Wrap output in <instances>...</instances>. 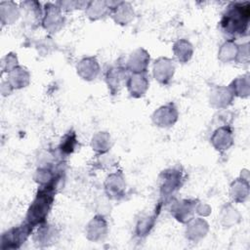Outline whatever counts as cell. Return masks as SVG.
<instances>
[{
	"label": "cell",
	"instance_id": "cell-1",
	"mask_svg": "<svg viewBox=\"0 0 250 250\" xmlns=\"http://www.w3.org/2000/svg\"><path fill=\"white\" fill-rule=\"evenodd\" d=\"M248 3H234L229 7L221 21V28L228 35H238L247 26Z\"/></svg>",
	"mask_w": 250,
	"mask_h": 250
},
{
	"label": "cell",
	"instance_id": "cell-7",
	"mask_svg": "<svg viewBox=\"0 0 250 250\" xmlns=\"http://www.w3.org/2000/svg\"><path fill=\"white\" fill-rule=\"evenodd\" d=\"M174 51L176 56L179 58V60L181 61H188L192 53V49H191V45L187 42V41H181L175 44L174 47Z\"/></svg>",
	"mask_w": 250,
	"mask_h": 250
},
{
	"label": "cell",
	"instance_id": "cell-6",
	"mask_svg": "<svg viewBox=\"0 0 250 250\" xmlns=\"http://www.w3.org/2000/svg\"><path fill=\"white\" fill-rule=\"evenodd\" d=\"M128 88L133 96L140 97L145 93V91L147 88V80L142 74L134 75L129 79Z\"/></svg>",
	"mask_w": 250,
	"mask_h": 250
},
{
	"label": "cell",
	"instance_id": "cell-3",
	"mask_svg": "<svg viewBox=\"0 0 250 250\" xmlns=\"http://www.w3.org/2000/svg\"><path fill=\"white\" fill-rule=\"evenodd\" d=\"M28 225H24L21 227L13 228L6 232H4L1 236V249H9V248H18L20 245L26 239L29 229Z\"/></svg>",
	"mask_w": 250,
	"mask_h": 250
},
{
	"label": "cell",
	"instance_id": "cell-4",
	"mask_svg": "<svg viewBox=\"0 0 250 250\" xmlns=\"http://www.w3.org/2000/svg\"><path fill=\"white\" fill-rule=\"evenodd\" d=\"M7 81L12 88H22L28 83V73L23 67L16 66L9 72V78Z\"/></svg>",
	"mask_w": 250,
	"mask_h": 250
},
{
	"label": "cell",
	"instance_id": "cell-8",
	"mask_svg": "<svg viewBox=\"0 0 250 250\" xmlns=\"http://www.w3.org/2000/svg\"><path fill=\"white\" fill-rule=\"evenodd\" d=\"M2 72H10L13 68H15L18 64V60L17 56L13 53L7 54L3 59H2Z\"/></svg>",
	"mask_w": 250,
	"mask_h": 250
},
{
	"label": "cell",
	"instance_id": "cell-5",
	"mask_svg": "<svg viewBox=\"0 0 250 250\" xmlns=\"http://www.w3.org/2000/svg\"><path fill=\"white\" fill-rule=\"evenodd\" d=\"M0 16L3 24H8L17 20L19 13L17 6L13 2H1L0 3Z\"/></svg>",
	"mask_w": 250,
	"mask_h": 250
},
{
	"label": "cell",
	"instance_id": "cell-2",
	"mask_svg": "<svg viewBox=\"0 0 250 250\" xmlns=\"http://www.w3.org/2000/svg\"><path fill=\"white\" fill-rule=\"evenodd\" d=\"M52 201H53V196L50 194V191L41 190L36 196V198L34 199L33 203L31 204L28 210V213L26 216L27 223L30 226L31 225L33 226L42 222L45 219L50 209Z\"/></svg>",
	"mask_w": 250,
	"mask_h": 250
}]
</instances>
